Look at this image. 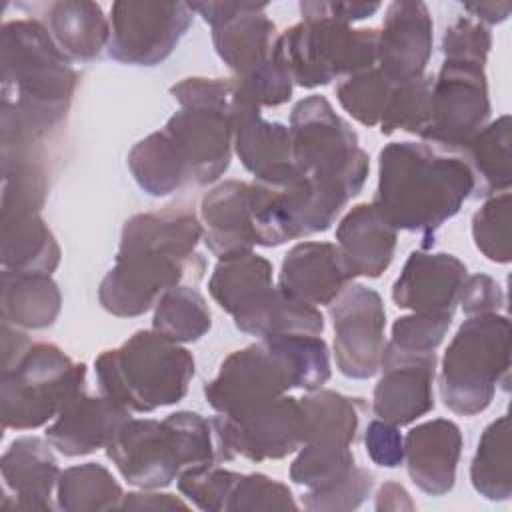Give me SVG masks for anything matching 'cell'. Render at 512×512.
Segmentation results:
<instances>
[{
    "label": "cell",
    "mask_w": 512,
    "mask_h": 512,
    "mask_svg": "<svg viewBox=\"0 0 512 512\" xmlns=\"http://www.w3.org/2000/svg\"><path fill=\"white\" fill-rule=\"evenodd\" d=\"M202 222L186 206L130 216L120 232L114 266L98 286L100 306L118 318L148 312L174 286L194 284L206 262L196 252Z\"/></svg>",
    "instance_id": "cell-1"
},
{
    "label": "cell",
    "mask_w": 512,
    "mask_h": 512,
    "mask_svg": "<svg viewBox=\"0 0 512 512\" xmlns=\"http://www.w3.org/2000/svg\"><path fill=\"white\" fill-rule=\"evenodd\" d=\"M2 148L42 146L66 118L78 86L72 60L38 20H8L0 34Z\"/></svg>",
    "instance_id": "cell-2"
},
{
    "label": "cell",
    "mask_w": 512,
    "mask_h": 512,
    "mask_svg": "<svg viewBox=\"0 0 512 512\" xmlns=\"http://www.w3.org/2000/svg\"><path fill=\"white\" fill-rule=\"evenodd\" d=\"M474 178L464 158L424 142H390L378 156V186L372 204L396 228L418 232L422 248L472 196Z\"/></svg>",
    "instance_id": "cell-3"
},
{
    "label": "cell",
    "mask_w": 512,
    "mask_h": 512,
    "mask_svg": "<svg viewBox=\"0 0 512 512\" xmlns=\"http://www.w3.org/2000/svg\"><path fill=\"white\" fill-rule=\"evenodd\" d=\"M330 374V352L322 336L260 338L224 358L218 374L204 384V398L216 414L234 416L292 388L318 390Z\"/></svg>",
    "instance_id": "cell-4"
},
{
    "label": "cell",
    "mask_w": 512,
    "mask_h": 512,
    "mask_svg": "<svg viewBox=\"0 0 512 512\" xmlns=\"http://www.w3.org/2000/svg\"><path fill=\"white\" fill-rule=\"evenodd\" d=\"M106 456L128 484L142 490L164 488L190 466L220 464L212 420L192 410L164 420L130 418L106 446Z\"/></svg>",
    "instance_id": "cell-5"
},
{
    "label": "cell",
    "mask_w": 512,
    "mask_h": 512,
    "mask_svg": "<svg viewBox=\"0 0 512 512\" xmlns=\"http://www.w3.org/2000/svg\"><path fill=\"white\" fill-rule=\"evenodd\" d=\"M98 388L130 412H154L180 402L190 386L194 356L156 330H138L94 360Z\"/></svg>",
    "instance_id": "cell-6"
},
{
    "label": "cell",
    "mask_w": 512,
    "mask_h": 512,
    "mask_svg": "<svg viewBox=\"0 0 512 512\" xmlns=\"http://www.w3.org/2000/svg\"><path fill=\"white\" fill-rule=\"evenodd\" d=\"M292 162L318 190L348 202L370 170V158L360 148L356 132L338 116L326 96L298 100L290 112Z\"/></svg>",
    "instance_id": "cell-7"
},
{
    "label": "cell",
    "mask_w": 512,
    "mask_h": 512,
    "mask_svg": "<svg viewBox=\"0 0 512 512\" xmlns=\"http://www.w3.org/2000/svg\"><path fill=\"white\" fill-rule=\"evenodd\" d=\"M510 382V320L498 312L468 316L448 344L440 370V398L460 416H476Z\"/></svg>",
    "instance_id": "cell-8"
},
{
    "label": "cell",
    "mask_w": 512,
    "mask_h": 512,
    "mask_svg": "<svg viewBox=\"0 0 512 512\" xmlns=\"http://www.w3.org/2000/svg\"><path fill=\"white\" fill-rule=\"evenodd\" d=\"M86 364L74 362L52 342H32L26 352L2 366L0 416L4 428L34 430L84 392Z\"/></svg>",
    "instance_id": "cell-9"
},
{
    "label": "cell",
    "mask_w": 512,
    "mask_h": 512,
    "mask_svg": "<svg viewBox=\"0 0 512 512\" xmlns=\"http://www.w3.org/2000/svg\"><path fill=\"white\" fill-rule=\"evenodd\" d=\"M376 44V28H352L328 18H312L278 34L274 54L294 84L316 88L374 68Z\"/></svg>",
    "instance_id": "cell-10"
},
{
    "label": "cell",
    "mask_w": 512,
    "mask_h": 512,
    "mask_svg": "<svg viewBox=\"0 0 512 512\" xmlns=\"http://www.w3.org/2000/svg\"><path fill=\"white\" fill-rule=\"evenodd\" d=\"M300 404L306 412L308 432L290 464V480L308 490H322L348 476L356 466L350 446L356 442L366 404L362 398L326 388L308 392Z\"/></svg>",
    "instance_id": "cell-11"
},
{
    "label": "cell",
    "mask_w": 512,
    "mask_h": 512,
    "mask_svg": "<svg viewBox=\"0 0 512 512\" xmlns=\"http://www.w3.org/2000/svg\"><path fill=\"white\" fill-rule=\"evenodd\" d=\"M346 202L318 190L298 170L280 182L252 180L248 208L258 246L274 248L290 240L326 232Z\"/></svg>",
    "instance_id": "cell-12"
},
{
    "label": "cell",
    "mask_w": 512,
    "mask_h": 512,
    "mask_svg": "<svg viewBox=\"0 0 512 512\" xmlns=\"http://www.w3.org/2000/svg\"><path fill=\"white\" fill-rule=\"evenodd\" d=\"M484 66L474 58L444 56L432 84L430 120L420 134L424 142L458 152L488 124L492 108Z\"/></svg>",
    "instance_id": "cell-13"
},
{
    "label": "cell",
    "mask_w": 512,
    "mask_h": 512,
    "mask_svg": "<svg viewBox=\"0 0 512 512\" xmlns=\"http://www.w3.org/2000/svg\"><path fill=\"white\" fill-rule=\"evenodd\" d=\"M220 462L242 456L252 462L280 460L306 442L308 420L300 398L280 396L234 416L210 418Z\"/></svg>",
    "instance_id": "cell-14"
},
{
    "label": "cell",
    "mask_w": 512,
    "mask_h": 512,
    "mask_svg": "<svg viewBox=\"0 0 512 512\" xmlns=\"http://www.w3.org/2000/svg\"><path fill=\"white\" fill-rule=\"evenodd\" d=\"M192 20L188 2H114L106 52L120 64L156 66L174 52Z\"/></svg>",
    "instance_id": "cell-15"
},
{
    "label": "cell",
    "mask_w": 512,
    "mask_h": 512,
    "mask_svg": "<svg viewBox=\"0 0 512 512\" xmlns=\"http://www.w3.org/2000/svg\"><path fill=\"white\" fill-rule=\"evenodd\" d=\"M334 358L342 376L366 380L378 374L384 350L386 312L382 296L364 284L350 282L330 304Z\"/></svg>",
    "instance_id": "cell-16"
},
{
    "label": "cell",
    "mask_w": 512,
    "mask_h": 512,
    "mask_svg": "<svg viewBox=\"0 0 512 512\" xmlns=\"http://www.w3.org/2000/svg\"><path fill=\"white\" fill-rule=\"evenodd\" d=\"M190 8L212 28V44L232 78L244 80L274 60L276 26L266 4L192 2Z\"/></svg>",
    "instance_id": "cell-17"
},
{
    "label": "cell",
    "mask_w": 512,
    "mask_h": 512,
    "mask_svg": "<svg viewBox=\"0 0 512 512\" xmlns=\"http://www.w3.org/2000/svg\"><path fill=\"white\" fill-rule=\"evenodd\" d=\"M164 130L178 146L192 184H212L228 170L234 146L232 104L182 106Z\"/></svg>",
    "instance_id": "cell-18"
},
{
    "label": "cell",
    "mask_w": 512,
    "mask_h": 512,
    "mask_svg": "<svg viewBox=\"0 0 512 512\" xmlns=\"http://www.w3.org/2000/svg\"><path fill=\"white\" fill-rule=\"evenodd\" d=\"M380 380L372 394V412L394 426L412 424L434 408L436 352H408L392 342L384 344Z\"/></svg>",
    "instance_id": "cell-19"
},
{
    "label": "cell",
    "mask_w": 512,
    "mask_h": 512,
    "mask_svg": "<svg viewBox=\"0 0 512 512\" xmlns=\"http://www.w3.org/2000/svg\"><path fill=\"white\" fill-rule=\"evenodd\" d=\"M432 28V16L424 2H390L384 12L382 30L378 32L376 68L394 84L424 76L432 56Z\"/></svg>",
    "instance_id": "cell-20"
},
{
    "label": "cell",
    "mask_w": 512,
    "mask_h": 512,
    "mask_svg": "<svg viewBox=\"0 0 512 512\" xmlns=\"http://www.w3.org/2000/svg\"><path fill=\"white\" fill-rule=\"evenodd\" d=\"M234 152L242 166L260 182H280L296 172L290 130L282 122L262 118L256 104L232 90Z\"/></svg>",
    "instance_id": "cell-21"
},
{
    "label": "cell",
    "mask_w": 512,
    "mask_h": 512,
    "mask_svg": "<svg viewBox=\"0 0 512 512\" xmlns=\"http://www.w3.org/2000/svg\"><path fill=\"white\" fill-rule=\"evenodd\" d=\"M466 264L448 252L414 250L392 284V300L412 312L454 314Z\"/></svg>",
    "instance_id": "cell-22"
},
{
    "label": "cell",
    "mask_w": 512,
    "mask_h": 512,
    "mask_svg": "<svg viewBox=\"0 0 512 512\" xmlns=\"http://www.w3.org/2000/svg\"><path fill=\"white\" fill-rule=\"evenodd\" d=\"M354 278L338 244L300 242L282 260L278 288L310 306H328Z\"/></svg>",
    "instance_id": "cell-23"
},
{
    "label": "cell",
    "mask_w": 512,
    "mask_h": 512,
    "mask_svg": "<svg viewBox=\"0 0 512 512\" xmlns=\"http://www.w3.org/2000/svg\"><path fill=\"white\" fill-rule=\"evenodd\" d=\"M130 418V410L116 400L80 392L46 428V440L64 456H86L106 448Z\"/></svg>",
    "instance_id": "cell-24"
},
{
    "label": "cell",
    "mask_w": 512,
    "mask_h": 512,
    "mask_svg": "<svg viewBox=\"0 0 512 512\" xmlns=\"http://www.w3.org/2000/svg\"><path fill=\"white\" fill-rule=\"evenodd\" d=\"M4 498H12L2 508L12 510H52V490L58 484L60 468L52 444L38 436H20L10 442L0 460Z\"/></svg>",
    "instance_id": "cell-25"
},
{
    "label": "cell",
    "mask_w": 512,
    "mask_h": 512,
    "mask_svg": "<svg viewBox=\"0 0 512 512\" xmlns=\"http://www.w3.org/2000/svg\"><path fill=\"white\" fill-rule=\"evenodd\" d=\"M462 454V432L456 422L434 418L414 426L404 438V460L410 480L430 496L454 488Z\"/></svg>",
    "instance_id": "cell-26"
},
{
    "label": "cell",
    "mask_w": 512,
    "mask_h": 512,
    "mask_svg": "<svg viewBox=\"0 0 512 512\" xmlns=\"http://www.w3.org/2000/svg\"><path fill=\"white\" fill-rule=\"evenodd\" d=\"M248 190L250 182L224 180L208 190L200 202L202 242L216 258L244 254L258 244Z\"/></svg>",
    "instance_id": "cell-27"
},
{
    "label": "cell",
    "mask_w": 512,
    "mask_h": 512,
    "mask_svg": "<svg viewBox=\"0 0 512 512\" xmlns=\"http://www.w3.org/2000/svg\"><path fill=\"white\" fill-rule=\"evenodd\" d=\"M398 230L370 202L350 208L336 228V244L354 276L378 278L390 266Z\"/></svg>",
    "instance_id": "cell-28"
},
{
    "label": "cell",
    "mask_w": 512,
    "mask_h": 512,
    "mask_svg": "<svg viewBox=\"0 0 512 512\" xmlns=\"http://www.w3.org/2000/svg\"><path fill=\"white\" fill-rule=\"evenodd\" d=\"M40 8L48 34L72 62H90L108 48L110 18L98 2L60 0Z\"/></svg>",
    "instance_id": "cell-29"
},
{
    "label": "cell",
    "mask_w": 512,
    "mask_h": 512,
    "mask_svg": "<svg viewBox=\"0 0 512 512\" xmlns=\"http://www.w3.org/2000/svg\"><path fill=\"white\" fill-rule=\"evenodd\" d=\"M2 322L24 330H42L56 322L62 294L50 274L2 270L0 276Z\"/></svg>",
    "instance_id": "cell-30"
},
{
    "label": "cell",
    "mask_w": 512,
    "mask_h": 512,
    "mask_svg": "<svg viewBox=\"0 0 512 512\" xmlns=\"http://www.w3.org/2000/svg\"><path fill=\"white\" fill-rule=\"evenodd\" d=\"M234 326L250 336L272 338L286 334L324 332V316L316 306L286 296L278 286L256 296L242 310L232 314Z\"/></svg>",
    "instance_id": "cell-31"
},
{
    "label": "cell",
    "mask_w": 512,
    "mask_h": 512,
    "mask_svg": "<svg viewBox=\"0 0 512 512\" xmlns=\"http://www.w3.org/2000/svg\"><path fill=\"white\" fill-rule=\"evenodd\" d=\"M0 260L8 270L52 274L60 264V246L40 212L0 214Z\"/></svg>",
    "instance_id": "cell-32"
},
{
    "label": "cell",
    "mask_w": 512,
    "mask_h": 512,
    "mask_svg": "<svg viewBox=\"0 0 512 512\" xmlns=\"http://www.w3.org/2000/svg\"><path fill=\"white\" fill-rule=\"evenodd\" d=\"M128 170L150 196H168L192 182L178 146L164 128L134 144L128 152Z\"/></svg>",
    "instance_id": "cell-33"
},
{
    "label": "cell",
    "mask_w": 512,
    "mask_h": 512,
    "mask_svg": "<svg viewBox=\"0 0 512 512\" xmlns=\"http://www.w3.org/2000/svg\"><path fill=\"white\" fill-rule=\"evenodd\" d=\"M474 178L472 196H494L510 190V116L502 114L488 122L462 150Z\"/></svg>",
    "instance_id": "cell-34"
},
{
    "label": "cell",
    "mask_w": 512,
    "mask_h": 512,
    "mask_svg": "<svg viewBox=\"0 0 512 512\" xmlns=\"http://www.w3.org/2000/svg\"><path fill=\"white\" fill-rule=\"evenodd\" d=\"M272 272V262L252 250L218 258L208 282V292L212 300L232 316L274 286Z\"/></svg>",
    "instance_id": "cell-35"
},
{
    "label": "cell",
    "mask_w": 512,
    "mask_h": 512,
    "mask_svg": "<svg viewBox=\"0 0 512 512\" xmlns=\"http://www.w3.org/2000/svg\"><path fill=\"white\" fill-rule=\"evenodd\" d=\"M48 196V172L42 146L2 148L0 214L40 212Z\"/></svg>",
    "instance_id": "cell-36"
},
{
    "label": "cell",
    "mask_w": 512,
    "mask_h": 512,
    "mask_svg": "<svg viewBox=\"0 0 512 512\" xmlns=\"http://www.w3.org/2000/svg\"><path fill=\"white\" fill-rule=\"evenodd\" d=\"M508 416L490 422L476 446L470 464V482L474 490L492 502H502L512 496V470H510V436Z\"/></svg>",
    "instance_id": "cell-37"
},
{
    "label": "cell",
    "mask_w": 512,
    "mask_h": 512,
    "mask_svg": "<svg viewBox=\"0 0 512 512\" xmlns=\"http://www.w3.org/2000/svg\"><path fill=\"white\" fill-rule=\"evenodd\" d=\"M124 492L110 470L98 462L70 466L56 484L58 508L66 512H94L120 508Z\"/></svg>",
    "instance_id": "cell-38"
},
{
    "label": "cell",
    "mask_w": 512,
    "mask_h": 512,
    "mask_svg": "<svg viewBox=\"0 0 512 512\" xmlns=\"http://www.w3.org/2000/svg\"><path fill=\"white\" fill-rule=\"evenodd\" d=\"M210 326L212 314L206 298L192 284L168 288L154 304L152 330L178 344L200 340Z\"/></svg>",
    "instance_id": "cell-39"
},
{
    "label": "cell",
    "mask_w": 512,
    "mask_h": 512,
    "mask_svg": "<svg viewBox=\"0 0 512 512\" xmlns=\"http://www.w3.org/2000/svg\"><path fill=\"white\" fill-rule=\"evenodd\" d=\"M390 82L376 66L352 76H346L336 86V98L340 106L360 124L376 126L382 120L386 104L394 92Z\"/></svg>",
    "instance_id": "cell-40"
},
{
    "label": "cell",
    "mask_w": 512,
    "mask_h": 512,
    "mask_svg": "<svg viewBox=\"0 0 512 512\" xmlns=\"http://www.w3.org/2000/svg\"><path fill=\"white\" fill-rule=\"evenodd\" d=\"M432 84L434 74H424L416 80L396 84L382 114L380 132L390 136L396 130H404L420 136L430 120Z\"/></svg>",
    "instance_id": "cell-41"
},
{
    "label": "cell",
    "mask_w": 512,
    "mask_h": 512,
    "mask_svg": "<svg viewBox=\"0 0 512 512\" xmlns=\"http://www.w3.org/2000/svg\"><path fill=\"white\" fill-rule=\"evenodd\" d=\"M510 192L488 196L472 216V238L476 248L492 262L508 264L512 260L510 240Z\"/></svg>",
    "instance_id": "cell-42"
},
{
    "label": "cell",
    "mask_w": 512,
    "mask_h": 512,
    "mask_svg": "<svg viewBox=\"0 0 512 512\" xmlns=\"http://www.w3.org/2000/svg\"><path fill=\"white\" fill-rule=\"evenodd\" d=\"M238 476L240 472L220 468L218 464H198L180 472L178 490L200 510L220 512L226 508Z\"/></svg>",
    "instance_id": "cell-43"
},
{
    "label": "cell",
    "mask_w": 512,
    "mask_h": 512,
    "mask_svg": "<svg viewBox=\"0 0 512 512\" xmlns=\"http://www.w3.org/2000/svg\"><path fill=\"white\" fill-rule=\"evenodd\" d=\"M224 510H298V504L286 484L266 474L252 472L238 476Z\"/></svg>",
    "instance_id": "cell-44"
},
{
    "label": "cell",
    "mask_w": 512,
    "mask_h": 512,
    "mask_svg": "<svg viewBox=\"0 0 512 512\" xmlns=\"http://www.w3.org/2000/svg\"><path fill=\"white\" fill-rule=\"evenodd\" d=\"M452 318L454 314L448 312H412L400 316L392 324L390 342L408 352H432L442 344Z\"/></svg>",
    "instance_id": "cell-45"
},
{
    "label": "cell",
    "mask_w": 512,
    "mask_h": 512,
    "mask_svg": "<svg viewBox=\"0 0 512 512\" xmlns=\"http://www.w3.org/2000/svg\"><path fill=\"white\" fill-rule=\"evenodd\" d=\"M374 486V474L368 468L354 466L348 476L322 490H306L302 494V506L314 512L354 510L368 496Z\"/></svg>",
    "instance_id": "cell-46"
},
{
    "label": "cell",
    "mask_w": 512,
    "mask_h": 512,
    "mask_svg": "<svg viewBox=\"0 0 512 512\" xmlns=\"http://www.w3.org/2000/svg\"><path fill=\"white\" fill-rule=\"evenodd\" d=\"M364 446L370 460L382 468H396L404 462V438L390 422L372 420L364 432Z\"/></svg>",
    "instance_id": "cell-47"
},
{
    "label": "cell",
    "mask_w": 512,
    "mask_h": 512,
    "mask_svg": "<svg viewBox=\"0 0 512 512\" xmlns=\"http://www.w3.org/2000/svg\"><path fill=\"white\" fill-rule=\"evenodd\" d=\"M504 302L506 298L502 286L488 274L466 276L458 294V304L468 316L500 312Z\"/></svg>",
    "instance_id": "cell-48"
},
{
    "label": "cell",
    "mask_w": 512,
    "mask_h": 512,
    "mask_svg": "<svg viewBox=\"0 0 512 512\" xmlns=\"http://www.w3.org/2000/svg\"><path fill=\"white\" fill-rule=\"evenodd\" d=\"M380 2H300L302 20L328 18L340 24H352L370 18L380 10Z\"/></svg>",
    "instance_id": "cell-49"
},
{
    "label": "cell",
    "mask_w": 512,
    "mask_h": 512,
    "mask_svg": "<svg viewBox=\"0 0 512 512\" xmlns=\"http://www.w3.org/2000/svg\"><path fill=\"white\" fill-rule=\"evenodd\" d=\"M120 508L122 510H186L188 504L176 498L174 494L144 490V492L124 494Z\"/></svg>",
    "instance_id": "cell-50"
},
{
    "label": "cell",
    "mask_w": 512,
    "mask_h": 512,
    "mask_svg": "<svg viewBox=\"0 0 512 512\" xmlns=\"http://www.w3.org/2000/svg\"><path fill=\"white\" fill-rule=\"evenodd\" d=\"M376 510H414V502L402 484L390 480L376 494Z\"/></svg>",
    "instance_id": "cell-51"
},
{
    "label": "cell",
    "mask_w": 512,
    "mask_h": 512,
    "mask_svg": "<svg viewBox=\"0 0 512 512\" xmlns=\"http://www.w3.org/2000/svg\"><path fill=\"white\" fill-rule=\"evenodd\" d=\"M464 10L474 16L480 24H500L508 18L512 4L510 2H470L464 4Z\"/></svg>",
    "instance_id": "cell-52"
}]
</instances>
